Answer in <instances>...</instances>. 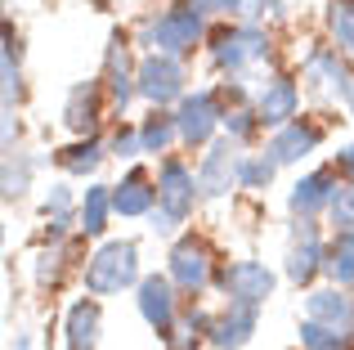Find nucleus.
<instances>
[{
  "mask_svg": "<svg viewBox=\"0 0 354 350\" xmlns=\"http://www.w3.org/2000/svg\"><path fill=\"white\" fill-rule=\"evenodd\" d=\"M99 328H104L99 301H77L63 324V333H68L63 342H68V350H99Z\"/></svg>",
  "mask_w": 354,
  "mask_h": 350,
  "instance_id": "nucleus-19",
  "label": "nucleus"
},
{
  "mask_svg": "<svg viewBox=\"0 0 354 350\" xmlns=\"http://www.w3.org/2000/svg\"><path fill=\"white\" fill-rule=\"evenodd\" d=\"M319 144H323V131H319V126H314V122H296V117H292L287 126H278V131H274V140H269L265 149L278 158V167H292V162L310 158Z\"/></svg>",
  "mask_w": 354,
  "mask_h": 350,
  "instance_id": "nucleus-16",
  "label": "nucleus"
},
{
  "mask_svg": "<svg viewBox=\"0 0 354 350\" xmlns=\"http://www.w3.org/2000/svg\"><path fill=\"white\" fill-rule=\"evenodd\" d=\"M108 216H113V189L108 184H90L86 198H81V234L86 238H99L108 229Z\"/></svg>",
  "mask_w": 354,
  "mask_h": 350,
  "instance_id": "nucleus-21",
  "label": "nucleus"
},
{
  "mask_svg": "<svg viewBox=\"0 0 354 350\" xmlns=\"http://www.w3.org/2000/svg\"><path fill=\"white\" fill-rule=\"evenodd\" d=\"M104 144L95 140V135H81L77 144H72V149H63L59 153V167L68 171V175H95L99 167H104Z\"/></svg>",
  "mask_w": 354,
  "mask_h": 350,
  "instance_id": "nucleus-24",
  "label": "nucleus"
},
{
  "mask_svg": "<svg viewBox=\"0 0 354 350\" xmlns=\"http://www.w3.org/2000/svg\"><path fill=\"white\" fill-rule=\"evenodd\" d=\"M63 126H68L72 135H95V126H99V81H81V86L68 90Z\"/></svg>",
  "mask_w": 354,
  "mask_h": 350,
  "instance_id": "nucleus-18",
  "label": "nucleus"
},
{
  "mask_svg": "<svg viewBox=\"0 0 354 350\" xmlns=\"http://www.w3.org/2000/svg\"><path fill=\"white\" fill-rule=\"evenodd\" d=\"M301 346L305 350H350V337L337 333V328L319 324V319H305L301 324Z\"/></svg>",
  "mask_w": 354,
  "mask_h": 350,
  "instance_id": "nucleus-28",
  "label": "nucleus"
},
{
  "mask_svg": "<svg viewBox=\"0 0 354 350\" xmlns=\"http://www.w3.org/2000/svg\"><path fill=\"white\" fill-rule=\"evenodd\" d=\"M0 81H5V108H18L23 99V72H18V45H14V32H5V54H0Z\"/></svg>",
  "mask_w": 354,
  "mask_h": 350,
  "instance_id": "nucleus-27",
  "label": "nucleus"
},
{
  "mask_svg": "<svg viewBox=\"0 0 354 350\" xmlns=\"http://www.w3.org/2000/svg\"><path fill=\"white\" fill-rule=\"evenodd\" d=\"M305 319H319V324L337 328V333H346L354 342V297L341 288V283H337V288L310 292V297H305Z\"/></svg>",
  "mask_w": 354,
  "mask_h": 350,
  "instance_id": "nucleus-13",
  "label": "nucleus"
},
{
  "mask_svg": "<svg viewBox=\"0 0 354 350\" xmlns=\"http://www.w3.org/2000/svg\"><path fill=\"white\" fill-rule=\"evenodd\" d=\"M139 140H144V153H171V144L180 140V122H175V113H166V108H153V113L144 117V126H139Z\"/></svg>",
  "mask_w": 354,
  "mask_h": 350,
  "instance_id": "nucleus-22",
  "label": "nucleus"
},
{
  "mask_svg": "<svg viewBox=\"0 0 354 350\" xmlns=\"http://www.w3.org/2000/svg\"><path fill=\"white\" fill-rule=\"evenodd\" d=\"M139 283V247L130 238H117V243H104L86 265V288L95 297H113V292H126Z\"/></svg>",
  "mask_w": 354,
  "mask_h": 350,
  "instance_id": "nucleus-2",
  "label": "nucleus"
},
{
  "mask_svg": "<svg viewBox=\"0 0 354 350\" xmlns=\"http://www.w3.org/2000/svg\"><path fill=\"white\" fill-rule=\"evenodd\" d=\"M274 9H278V0H238V18H247V23H260Z\"/></svg>",
  "mask_w": 354,
  "mask_h": 350,
  "instance_id": "nucleus-35",
  "label": "nucleus"
},
{
  "mask_svg": "<svg viewBox=\"0 0 354 350\" xmlns=\"http://www.w3.org/2000/svg\"><path fill=\"white\" fill-rule=\"evenodd\" d=\"M256 324H260V306L229 301V310L216 319V328H211V346L216 350H242L251 342V333H256Z\"/></svg>",
  "mask_w": 354,
  "mask_h": 350,
  "instance_id": "nucleus-17",
  "label": "nucleus"
},
{
  "mask_svg": "<svg viewBox=\"0 0 354 350\" xmlns=\"http://www.w3.org/2000/svg\"><path fill=\"white\" fill-rule=\"evenodd\" d=\"M202 36H207V14L193 0L162 9V14L144 18V27H139V45H148L157 54H175V59L193 54V45H202Z\"/></svg>",
  "mask_w": 354,
  "mask_h": 350,
  "instance_id": "nucleus-1",
  "label": "nucleus"
},
{
  "mask_svg": "<svg viewBox=\"0 0 354 350\" xmlns=\"http://www.w3.org/2000/svg\"><path fill=\"white\" fill-rule=\"evenodd\" d=\"M328 216H332V229H354V184L350 189H337Z\"/></svg>",
  "mask_w": 354,
  "mask_h": 350,
  "instance_id": "nucleus-32",
  "label": "nucleus"
},
{
  "mask_svg": "<svg viewBox=\"0 0 354 350\" xmlns=\"http://www.w3.org/2000/svg\"><path fill=\"white\" fill-rule=\"evenodd\" d=\"M301 77L310 81L314 90L337 95V99H346L350 86H354L350 63H346V50H341V45H314V50L301 59Z\"/></svg>",
  "mask_w": 354,
  "mask_h": 350,
  "instance_id": "nucleus-7",
  "label": "nucleus"
},
{
  "mask_svg": "<svg viewBox=\"0 0 354 350\" xmlns=\"http://www.w3.org/2000/svg\"><path fill=\"white\" fill-rule=\"evenodd\" d=\"M175 283L166 279V274H148V279H139V315H144V324L153 328L157 337H171L175 333Z\"/></svg>",
  "mask_w": 354,
  "mask_h": 350,
  "instance_id": "nucleus-9",
  "label": "nucleus"
},
{
  "mask_svg": "<svg viewBox=\"0 0 354 350\" xmlns=\"http://www.w3.org/2000/svg\"><path fill=\"white\" fill-rule=\"evenodd\" d=\"M144 153V140H139V131H117L113 135V158H139Z\"/></svg>",
  "mask_w": 354,
  "mask_h": 350,
  "instance_id": "nucleus-33",
  "label": "nucleus"
},
{
  "mask_svg": "<svg viewBox=\"0 0 354 350\" xmlns=\"http://www.w3.org/2000/svg\"><path fill=\"white\" fill-rule=\"evenodd\" d=\"M301 108V90H296L292 77H269L256 95V113H260V126H287Z\"/></svg>",
  "mask_w": 354,
  "mask_h": 350,
  "instance_id": "nucleus-15",
  "label": "nucleus"
},
{
  "mask_svg": "<svg viewBox=\"0 0 354 350\" xmlns=\"http://www.w3.org/2000/svg\"><path fill=\"white\" fill-rule=\"evenodd\" d=\"M202 14H238V0H193Z\"/></svg>",
  "mask_w": 354,
  "mask_h": 350,
  "instance_id": "nucleus-37",
  "label": "nucleus"
},
{
  "mask_svg": "<svg viewBox=\"0 0 354 350\" xmlns=\"http://www.w3.org/2000/svg\"><path fill=\"white\" fill-rule=\"evenodd\" d=\"M323 265H328V247L319 243V229H314V220L296 216L292 243H287V256H283V274L296 283V288H310V283L323 274Z\"/></svg>",
  "mask_w": 354,
  "mask_h": 350,
  "instance_id": "nucleus-5",
  "label": "nucleus"
},
{
  "mask_svg": "<svg viewBox=\"0 0 354 350\" xmlns=\"http://www.w3.org/2000/svg\"><path fill=\"white\" fill-rule=\"evenodd\" d=\"M175 122H180V140L189 144V149L211 144L216 131L225 126V113H220L216 90H193V95H184L180 108H175Z\"/></svg>",
  "mask_w": 354,
  "mask_h": 350,
  "instance_id": "nucleus-6",
  "label": "nucleus"
},
{
  "mask_svg": "<svg viewBox=\"0 0 354 350\" xmlns=\"http://www.w3.org/2000/svg\"><path fill=\"white\" fill-rule=\"evenodd\" d=\"M256 126H260V113H256V108H247V104H234V108H229V113H225V131H229V140H251V131H256Z\"/></svg>",
  "mask_w": 354,
  "mask_h": 350,
  "instance_id": "nucleus-31",
  "label": "nucleus"
},
{
  "mask_svg": "<svg viewBox=\"0 0 354 350\" xmlns=\"http://www.w3.org/2000/svg\"><path fill=\"white\" fill-rule=\"evenodd\" d=\"M45 220H50V225H45L50 238H68L72 234V211H68V216H45Z\"/></svg>",
  "mask_w": 354,
  "mask_h": 350,
  "instance_id": "nucleus-38",
  "label": "nucleus"
},
{
  "mask_svg": "<svg viewBox=\"0 0 354 350\" xmlns=\"http://www.w3.org/2000/svg\"><path fill=\"white\" fill-rule=\"evenodd\" d=\"M337 171H341V175H346V180L354 184V144H346V149L337 153Z\"/></svg>",
  "mask_w": 354,
  "mask_h": 350,
  "instance_id": "nucleus-39",
  "label": "nucleus"
},
{
  "mask_svg": "<svg viewBox=\"0 0 354 350\" xmlns=\"http://www.w3.org/2000/svg\"><path fill=\"white\" fill-rule=\"evenodd\" d=\"M171 283L180 292H189V297H198V292L207 288L211 283V252H207V243L184 238V243L171 247Z\"/></svg>",
  "mask_w": 354,
  "mask_h": 350,
  "instance_id": "nucleus-12",
  "label": "nucleus"
},
{
  "mask_svg": "<svg viewBox=\"0 0 354 350\" xmlns=\"http://www.w3.org/2000/svg\"><path fill=\"white\" fill-rule=\"evenodd\" d=\"M332 283L350 288L354 283V229H337V238L328 243V265H323Z\"/></svg>",
  "mask_w": 354,
  "mask_h": 350,
  "instance_id": "nucleus-23",
  "label": "nucleus"
},
{
  "mask_svg": "<svg viewBox=\"0 0 354 350\" xmlns=\"http://www.w3.org/2000/svg\"><path fill=\"white\" fill-rule=\"evenodd\" d=\"M148 229H153V234H162V238H171L175 229H180V220H175L166 207H153V211H148Z\"/></svg>",
  "mask_w": 354,
  "mask_h": 350,
  "instance_id": "nucleus-36",
  "label": "nucleus"
},
{
  "mask_svg": "<svg viewBox=\"0 0 354 350\" xmlns=\"http://www.w3.org/2000/svg\"><path fill=\"white\" fill-rule=\"evenodd\" d=\"M63 265H68V243L54 238V247H45V252L36 256V283H41V288H54V283L63 279Z\"/></svg>",
  "mask_w": 354,
  "mask_h": 350,
  "instance_id": "nucleus-30",
  "label": "nucleus"
},
{
  "mask_svg": "<svg viewBox=\"0 0 354 350\" xmlns=\"http://www.w3.org/2000/svg\"><path fill=\"white\" fill-rule=\"evenodd\" d=\"M36 158H27L23 149H5V198H23L32 184Z\"/></svg>",
  "mask_w": 354,
  "mask_h": 350,
  "instance_id": "nucleus-26",
  "label": "nucleus"
},
{
  "mask_svg": "<svg viewBox=\"0 0 354 350\" xmlns=\"http://www.w3.org/2000/svg\"><path fill=\"white\" fill-rule=\"evenodd\" d=\"M139 99H148L153 108H171L180 104L189 90H184V81H189V72H184V63L175 59V54H157L148 50L144 59H139Z\"/></svg>",
  "mask_w": 354,
  "mask_h": 350,
  "instance_id": "nucleus-4",
  "label": "nucleus"
},
{
  "mask_svg": "<svg viewBox=\"0 0 354 350\" xmlns=\"http://www.w3.org/2000/svg\"><path fill=\"white\" fill-rule=\"evenodd\" d=\"M278 175V158L274 153H247V158H238V184L242 189H269Z\"/></svg>",
  "mask_w": 354,
  "mask_h": 350,
  "instance_id": "nucleus-25",
  "label": "nucleus"
},
{
  "mask_svg": "<svg viewBox=\"0 0 354 350\" xmlns=\"http://www.w3.org/2000/svg\"><path fill=\"white\" fill-rule=\"evenodd\" d=\"M337 189H341V184H337V175H332V171H310V175H301V180L292 184V193H287V207H292V216L314 220L319 211L332 207Z\"/></svg>",
  "mask_w": 354,
  "mask_h": 350,
  "instance_id": "nucleus-14",
  "label": "nucleus"
},
{
  "mask_svg": "<svg viewBox=\"0 0 354 350\" xmlns=\"http://www.w3.org/2000/svg\"><path fill=\"white\" fill-rule=\"evenodd\" d=\"M328 27L341 50L354 54V0H328Z\"/></svg>",
  "mask_w": 354,
  "mask_h": 350,
  "instance_id": "nucleus-29",
  "label": "nucleus"
},
{
  "mask_svg": "<svg viewBox=\"0 0 354 350\" xmlns=\"http://www.w3.org/2000/svg\"><path fill=\"white\" fill-rule=\"evenodd\" d=\"M157 207V189L139 171H130L121 184H113V211L117 216H148Z\"/></svg>",
  "mask_w": 354,
  "mask_h": 350,
  "instance_id": "nucleus-20",
  "label": "nucleus"
},
{
  "mask_svg": "<svg viewBox=\"0 0 354 350\" xmlns=\"http://www.w3.org/2000/svg\"><path fill=\"white\" fill-rule=\"evenodd\" d=\"M265 54H269V32L260 23H247V18L211 36V63L220 72H242L247 63H260Z\"/></svg>",
  "mask_w": 354,
  "mask_h": 350,
  "instance_id": "nucleus-3",
  "label": "nucleus"
},
{
  "mask_svg": "<svg viewBox=\"0 0 354 350\" xmlns=\"http://www.w3.org/2000/svg\"><path fill=\"white\" fill-rule=\"evenodd\" d=\"M274 270H265L260 261H234L225 274H220V288H225L229 301H247V306H265L274 297Z\"/></svg>",
  "mask_w": 354,
  "mask_h": 350,
  "instance_id": "nucleus-10",
  "label": "nucleus"
},
{
  "mask_svg": "<svg viewBox=\"0 0 354 350\" xmlns=\"http://www.w3.org/2000/svg\"><path fill=\"white\" fill-rule=\"evenodd\" d=\"M238 140H216L207 149L198 167V184H202V198H225L229 189L238 184Z\"/></svg>",
  "mask_w": 354,
  "mask_h": 350,
  "instance_id": "nucleus-11",
  "label": "nucleus"
},
{
  "mask_svg": "<svg viewBox=\"0 0 354 350\" xmlns=\"http://www.w3.org/2000/svg\"><path fill=\"white\" fill-rule=\"evenodd\" d=\"M346 108H350V117H354V86H350V95H346Z\"/></svg>",
  "mask_w": 354,
  "mask_h": 350,
  "instance_id": "nucleus-40",
  "label": "nucleus"
},
{
  "mask_svg": "<svg viewBox=\"0 0 354 350\" xmlns=\"http://www.w3.org/2000/svg\"><path fill=\"white\" fill-rule=\"evenodd\" d=\"M45 216H68L72 211V189H63V184H50V193H45Z\"/></svg>",
  "mask_w": 354,
  "mask_h": 350,
  "instance_id": "nucleus-34",
  "label": "nucleus"
},
{
  "mask_svg": "<svg viewBox=\"0 0 354 350\" xmlns=\"http://www.w3.org/2000/svg\"><path fill=\"white\" fill-rule=\"evenodd\" d=\"M198 198H202L198 175L184 167V162L166 158L162 171H157V207H166V211H171V216L184 225V220L193 216V207H198Z\"/></svg>",
  "mask_w": 354,
  "mask_h": 350,
  "instance_id": "nucleus-8",
  "label": "nucleus"
}]
</instances>
